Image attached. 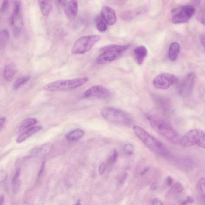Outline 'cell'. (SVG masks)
Segmentation results:
<instances>
[{"mask_svg":"<svg viewBox=\"0 0 205 205\" xmlns=\"http://www.w3.org/2000/svg\"><path fill=\"white\" fill-rule=\"evenodd\" d=\"M96 27L99 31L103 32L107 30V25L101 18L98 17L96 20Z\"/></svg>","mask_w":205,"mask_h":205,"instance_id":"27","label":"cell"},{"mask_svg":"<svg viewBox=\"0 0 205 205\" xmlns=\"http://www.w3.org/2000/svg\"><path fill=\"white\" fill-rule=\"evenodd\" d=\"M166 182L167 184L168 185H171L173 182L172 178L170 176H168V178H167Z\"/></svg>","mask_w":205,"mask_h":205,"instance_id":"42","label":"cell"},{"mask_svg":"<svg viewBox=\"0 0 205 205\" xmlns=\"http://www.w3.org/2000/svg\"><path fill=\"white\" fill-rule=\"evenodd\" d=\"M54 145L51 143H47L33 148L30 152L33 156L44 157L46 156L50 152Z\"/></svg>","mask_w":205,"mask_h":205,"instance_id":"15","label":"cell"},{"mask_svg":"<svg viewBox=\"0 0 205 205\" xmlns=\"http://www.w3.org/2000/svg\"><path fill=\"white\" fill-rule=\"evenodd\" d=\"M148 169H149L148 168H145V169H144V170H143V171L141 172V175H143L145 174V173H146V172H147L148 170Z\"/></svg>","mask_w":205,"mask_h":205,"instance_id":"45","label":"cell"},{"mask_svg":"<svg viewBox=\"0 0 205 205\" xmlns=\"http://www.w3.org/2000/svg\"><path fill=\"white\" fill-rule=\"evenodd\" d=\"M5 200V197L3 195L1 194L0 197V205H3Z\"/></svg>","mask_w":205,"mask_h":205,"instance_id":"44","label":"cell"},{"mask_svg":"<svg viewBox=\"0 0 205 205\" xmlns=\"http://www.w3.org/2000/svg\"><path fill=\"white\" fill-rule=\"evenodd\" d=\"M180 49V46L178 43L175 42L171 44L168 51V57L170 60L174 61L176 60Z\"/></svg>","mask_w":205,"mask_h":205,"instance_id":"18","label":"cell"},{"mask_svg":"<svg viewBox=\"0 0 205 205\" xmlns=\"http://www.w3.org/2000/svg\"><path fill=\"white\" fill-rule=\"evenodd\" d=\"M153 205H162V201L159 198H154L152 201Z\"/></svg>","mask_w":205,"mask_h":205,"instance_id":"39","label":"cell"},{"mask_svg":"<svg viewBox=\"0 0 205 205\" xmlns=\"http://www.w3.org/2000/svg\"><path fill=\"white\" fill-rule=\"evenodd\" d=\"M106 169V165L104 163H102L100 164L99 168V172L100 174L102 175Z\"/></svg>","mask_w":205,"mask_h":205,"instance_id":"36","label":"cell"},{"mask_svg":"<svg viewBox=\"0 0 205 205\" xmlns=\"http://www.w3.org/2000/svg\"><path fill=\"white\" fill-rule=\"evenodd\" d=\"M109 91L101 86L96 85L87 89L84 93V97H96L101 99H107L110 96Z\"/></svg>","mask_w":205,"mask_h":205,"instance_id":"12","label":"cell"},{"mask_svg":"<svg viewBox=\"0 0 205 205\" xmlns=\"http://www.w3.org/2000/svg\"><path fill=\"white\" fill-rule=\"evenodd\" d=\"M196 76L193 73L187 75L182 80L178 86L179 94L183 97H188L192 94L195 83Z\"/></svg>","mask_w":205,"mask_h":205,"instance_id":"11","label":"cell"},{"mask_svg":"<svg viewBox=\"0 0 205 205\" xmlns=\"http://www.w3.org/2000/svg\"><path fill=\"white\" fill-rule=\"evenodd\" d=\"M16 71V66L15 64L12 63L7 64L4 69V78L6 81H11L14 76Z\"/></svg>","mask_w":205,"mask_h":205,"instance_id":"19","label":"cell"},{"mask_svg":"<svg viewBox=\"0 0 205 205\" xmlns=\"http://www.w3.org/2000/svg\"><path fill=\"white\" fill-rule=\"evenodd\" d=\"M179 145L185 147L197 145L205 149V133L199 129L190 130L181 138Z\"/></svg>","mask_w":205,"mask_h":205,"instance_id":"6","label":"cell"},{"mask_svg":"<svg viewBox=\"0 0 205 205\" xmlns=\"http://www.w3.org/2000/svg\"><path fill=\"white\" fill-rule=\"evenodd\" d=\"M42 129V127L41 126H33L29 128L19 135L16 139V142L20 144L23 142L31 135L39 132Z\"/></svg>","mask_w":205,"mask_h":205,"instance_id":"16","label":"cell"},{"mask_svg":"<svg viewBox=\"0 0 205 205\" xmlns=\"http://www.w3.org/2000/svg\"><path fill=\"white\" fill-rule=\"evenodd\" d=\"M146 117L151 126L159 135L172 143L179 144L181 137L169 123L154 115L147 114Z\"/></svg>","mask_w":205,"mask_h":205,"instance_id":"2","label":"cell"},{"mask_svg":"<svg viewBox=\"0 0 205 205\" xmlns=\"http://www.w3.org/2000/svg\"><path fill=\"white\" fill-rule=\"evenodd\" d=\"M7 174L5 171L3 170L0 173V182L1 183H3L7 179Z\"/></svg>","mask_w":205,"mask_h":205,"instance_id":"33","label":"cell"},{"mask_svg":"<svg viewBox=\"0 0 205 205\" xmlns=\"http://www.w3.org/2000/svg\"><path fill=\"white\" fill-rule=\"evenodd\" d=\"M174 189L178 193H181L183 190V188L181 183L177 182L174 185Z\"/></svg>","mask_w":205,"mask_h":205,"instance_id":"32","label":"cell"},{"mask_svg":"<svg viewBox=\"0 0 205 205\" xmlns=\"http://www.w3.org/2000/svg\"><path fill=\"white\" fill-rule=\"evenodd\" d=\"M200 40L201 45L205 50V33H203L200 35Z\"/></svg>","mask_w":205,"mask_h":205,"instance_id":"37","label":"cell"},{"mask_svg":"<svg viewBox=\"0 0 205 205\" xmlns=\"http://www.w3.org/2000/svg\"><path fill=\"white\" fill-rule=\"evenodd\" d=\"M21 173V169L20 168H18L16 169L13 178H12V181H11L12 184H14V183H16V182H17L18 180V178L20 176Z\"/></svg>","mask_w":205,"mask_h":205,"instance_id":"31","label":"cell"},{"mask_svg":"<svg viewBox=\"0 0 205 205\" xmlns=\"http://www.w3.org/2000/svg\"><path fill=\"white\" fill-rule=\"evenodd\" d=\"M130 47L129 45H110L101 48L102 52L96 59L97 64H102L116 60L126 51Z\"/></svg>","mask_w":205,"mask_h":205,"instance_id":"4","label":"cell"},{"mask_svg":"<svg viewBox=\"0 0 205 205\" xmlns=\"http://www.w3.org/2000/svg\"><path fill=\"white\" fill-rule=\"evenodd\" d=\"M37 123V120L36 119L34 118H27L24 120L20 124L19 127V131L21 132L31 127V126L36 124Z\"/></svg>","mask_w":205,"mask_h":205,"instance_id":"22","label":"cell"},{"mask_svg":"<svg viewBox=\"0 0 205 205\" xmlns=\"http://www.w3.org/2000/svg\"><path fill=\"white\" fill-rule=\"evenodd\" d=\"M37 2L42 14L45 16H49L52 10V5L50 1H38Z\"/></svg>","mask_w":205,"mask_h":205,"instance_id":"21","label":"cell"},{"mask_svg":"<svg viewBox=\"0 0 205 205\" xmlns=\"http://www.w3.org/2000/svg\"><path fill=\"white\" fill-rule=\"evenodd\" d=\"M57 2L62 6L63 11L68 18L74 19L78 15V3L75 0L58 1Z\"/></svg>","mask_w":205,"mask_h":205,"instance_id":"13","label":"cell"},{"mask_svg":"<svg viewBox=\"0 0 205 205\" xmlns=\"http://www.w3.org/2000/svg\"><path fill=\"white\" fill-rule=\"evenodd\" d=\"M133 128L137 137L153 152L164 157L170 156L169 150L160 140L152 136L140 126H134Z\"/></svg>","mask_w":205,"mask_h":205,"instance_id":"1","label":"cell"},{"mask_svg":"<svg viewBox=\"0 0 205 205\" xmlns=\"http://www.w3.org/2000/svg\"><path fill=\"white\" fill-rule=\"evenodd\" d=\"M9 1H4L2 2L1 7V13H5L8 9L9 7Z\"/></svg>","mask_w":205,"mask_h":205,"instance_id":"30","label":"cell"},{"mask_svg":"<svg viewBox=\"0 0 205 205\" xmlns=\"http://www.w3.org/2000/svg\"><path fill=\"white\" fill-rule=\"evenodd\" d=\"M178 82V78L172 74L164 73L155 77L153 81L154 87L161 89H167Z\"/></svg>","mask_w":205,"mask_h":205,"instance_id":"10","label":"cell"},{"mask_svg":"<svg viewBox=\"0 0 205 205\" xmlns=\"http://www.w3.org/2000/svg\"><path fill=\"white\" fill-rule=\"evenodd\" d=\"M127 173H125L122 176L121 178H120V181H119V183L120 184H123L126 181V178H127Z\"/></svg>","mask_w":205,"mask_h":205,"instance_id":"38","label":"cell"},{"mask_svg":"<svg viewBox=\"0 0 205 205\" xmlns=\"http://www.w3.org/2000/svg\"><path fill=\"white\" fill-rule=\"evenodd\" d=\"M172 23L178 25L186 23L190 19L195 12V9L192 5H184L172 10Z\"/></svg>","mask_w":205,"mask_h":205,"instance_id":"8","label":"cell"},{"mask_svg":"<svg viewBox=\"0 0 205 205\" xmlns=\"http://www.w3.org/2000/svg\"><path fill=\"white\" fill-rule=\"evenodd\" d=\"M88 79L87 78H83L56 81L46 85L43 87V89L50 92H61L73 89L83 85Z\"/></svg>","mask_w":205,"mask_h":205,"instance_id":"5","label":"cell"},{"mask_svg":"<svg viewBox=\"0 0 205 205\" xmlns=\"http://www.w3.org/2000/svg\"><path fill=\"white\" fill-rule=\"evenodd\" d=\"M31 78L30 75L23 76L18 78L13 84V87L15 89H18L20 87L27 83Z\"/></svg>","mask_w":205,"mask_h":205,"instance_id":"25","label":"cell"},{"mask_svg":"<svg viewBox=\"0 0 205 205\" xmlns=\"http://www.w3.org/2000/svg\"><path fill=\"white\" fill-rule=\"evenodd\" d=\"M158 183L157 182H155L152 184L151 186V190H154L158 188Z\"/></svg>","mask_w":205,"mask_h":205,"instance_id":"43","label":"cell"},{"mask_svg":"<svg viewBox=\"0 0 205 205\" xmlns=\"http://www.w3.org/2000/svg\"><path fill=\"white\" fill-rule=\"evenodd\" d=\"M100 40V36L96 35H87L80 37L73 44L72 53L79 55L85 54L89 51Z\"/></svg>","mask_w":205,"mask_h":205,"instance_id":"7","label":"cell"},{"mask_svg":"<svg viewBox=\"0 0 205 205\" xmlns=\"http://www.w3.org/2000/svg\"><path fill=\"white\" fill-rule=\"evenodd\" d=\"M45 167V162H43L42 163V164L41 167H40V171H39L38 174L39 176H40L42 174L43 172L44 171Z\"/></svg>","mask_w":205,"mask_h":205,"instance_id":"41","label":"cell"},{"mask_svg":"<svg viewBox=\"0 0 205 205\" xmlns=\"http://www.w3.org/2000/svg\"><path fill=\"white\" fill-rule=\"evenodd\" d=\"M197 190L205 205V178H202L197 183Z\"/></svg>","mask_w":205,"mask_h":205,"instance_id":"23","label":"cell"},{"mask_svg":"<svg viewBox=\"0 0 205 205\" xmlns=\"http://www.w3.org/2000/svg\"><path fill=\"white\" fill-rule=\"evenodd\" d=\"M84 131L80 129H77L71 131L66 135L67 140L70 141H77L84 135Z\"/></svg>","mask_w":205,"mask_h":205,"instance_id":"20","label":"cell"},{"mask_svg":"<svg viewBox=\"0 0 205 205\" xmlns=\"http://www.w3.org/2000/svg\"><path fill=\"white\" fill-rule=\"evenodd\" d=\"M10 23L14 35L17 37L21 33L23 26V20L21 15V2L20 1H14L12 14L10 18Z\"/></svg>","mask_w":205,"mask_h":205,"instance_id":"9","label":"cell"},{"mask_svg":"<svg viewBox=\"0 0 205 205\" xmlns=\"http://www.w3.org/2000/svg\"><path fill=\"white\" fill-rule=\"evenodd\" d=\"M196 18L198 22L205 25V1L201 4L197 12Z\"/></svg>","mask_w":205,"mask_h":205,"instance_id":"24","label":"cell"},{"mask_svg":"<svg viewBox=\"0 0 205 205\" xmlns=\"http://www.w3.org/2000/svg\"><path fill=\"white\" fill-rule=\"evenodd\" d=\"M101 17L107 25H114L117 21L116 11L113 9L107 6L102 7L101 11Z\"/></svg>","mask_w":205,"mask_h":205,"instance_id":"14","label":"cell"},{"mask_svg":"<svg viewBox=\"0 0 205 205\" xmlns=\"http://www.w3.org/2000/svg\"><path fill=\"white\" fill-rule=\"evenodd\" d=\"M75 205H81L80 200L78 201L76 204Z\"/></svg>","mask_w":205,"mask_h":205,"instance_id":"46","label":"cell"},{"mask_svg":"<svg viewBox=\"0 0 205 205\" xmlns=\"http://www.w3.org/2000/svg\"><path fill=\"white\" fill-rule=\"evenodd\" d=\"M134 57L137 62L139 65H141L147 55L148 51L145 46L141 45L135 48L134 49Z\"/></svg>","mask_w":205,"mask_h":205,"instance_id":"17","label":"cell"},{"mask_svg":"<svg viewBox=\"0 0 205 205\" xmlns=\"http://www.w3.org/2000/svg\"><path fill=\"white\" fill-rule=\"evenodd\" d=\"M101 114L107 121L120 126L131 127L134 124L133 119L129 113L116 107H105Z\"/></svg>","mask_w":205,"mask_h":205,"instance_id":"3","label":"cell"},{"mask_svg":"<svg viewBox=\"0 0 205 205\" xmlns=\"http://www.w3.org/2000/svg\"><path fill=\"white\" fill-rule=\"evenodd\" d=\"M194 202V200L193 197L191 196H188L185 200L183 201L181 203V205H188Z\"/></svg>","mask_w":205,"mask_h":205,"instance_id":"34","label":"cell"},{"mask_svg":"<svg viewBox=\"0 0 205 205\" xmlns=\"http://www.w3.org/2000/svg\"><path fill=\"white\" fill-rule=\"evenodd\" d=\"M6 121V119L5 117H1L0 118V128L2 130Z\"/></svg>","mask_w":205,"mask_h":205,"instance_id":"40","label":"cell"},{"mask_svg":"<svg viewBox=\"0 0 205 205\" xmlns=\"http://www.w3.org/2000/svg\"><path fill=\"white\" fill-rule=\"evenodd\" d=\"M124 152L126 155H131L134 153V147L132 144H126L124 147Z\"/></svg>","mask_w":205,"mask_h":205,"instance_id":"29","label":"cell"},{"mask_svg":"<svg viewBox=\"0 0 205 205\" xmlns=\"http://www.w3.org/2000/svg\"><path fill=\"white\" fill-rule=\"evenodd\" d=\"M9 38V34L7 30L5 29L1 30L0 34V45L1 47L4 48Z\"/></svg>","mask_w":205,"mask_h":205,"instance_id":"26","label":"cell"},{"mask_svg":"<svg viewBox=\"0 0 205 205\" xmlns=\"http://www.w3.org/2000/svg\"><path fill=\"white\" fill-rule=\"evenodd\" d=\"M12 185H13V191L16 192L19 189L21 185V182L20 180H18Z\"/></svg>","mask_w":205,"mask_h":205,"instance_id":"35","label":"cell"},{"mask_svg":"<svg viewBox=\"0 0 205 205\" xmlns=\"http://www.w3.org/2000/svg\"><path fill=\"white\" fill-rule=\"evenodd\" d=\"M118 157V152L116 149H114L113 151V153L112 155L108 158V164H114L117 161V158Z\"/></svg>","mask_w":205,"mask_h":205,"instance_id":"28","label":"cell"}]
</instances>
